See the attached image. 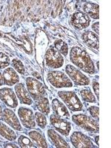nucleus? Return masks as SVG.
Returning <instances> with one entry per match:
<instances>
[{"label":"nucleus","mask_w":111,"mask_h":148,"mask_svg":"<svg viewBox=\"0 0 111 148\" xmlns=\"http://www.w3.org/2000/svg\"><path fill=\"white\" fill-rule=\"evenodd\" d=\"M71 62L84 72L93 75L96 73V68L88 52L79 47H73L70 52Z\"/></svg>","instance_id":"f257e3e1"},{"label":"nucleus","mask_w":111,"mask_h":148,"mask_svg":"<svg viewBox=\"0 0 111 148\" xmlns=\"http://www.w3.org/2000/svg\"><path fill=\"white\" fill-rule=\"evenodd\" d=\"M58 96L73 112L83 110V104L73 91H59Z\"/></svg>","instance_id":"f03ea898"},{"label":"nucleus","mask_w":111,"mask_h":148,"mask_svg":"<svg viewBox=\"0 0 111 148\" xmlns=\"http://www.w3.org/2000/svg\"><path fill=\"white\" fill-rule=\"evenodd\" d=\"M72 120L77 126L83 128L87 131L98 133L99 125L98 121L85 114H76L72 116Z\"/></svg>","instance_id":"7ed1b4c3"},{"label":"nucleus","mask_w":111,"mask_h":148,"mask_svg":"<svg viewBox=\"0 0 111 148\" xmlns=\"http://www.w3.org/2000/svg\"><path fill=\"white\" fill-rule=\"evenodd\" d=\"M48 38L45 33L42 30H37L35 36V47L36 59L39 63H42L48 45Z\"/></svg>","instance_id":"20e7f679"},{"label":"nucleus","mask_w":111,"mask_h":148,"mask_svg":"<svg viewBox=\"0 0 111 148\" xmlns=\"http://www.w3.org/2000/svg\"><path fill=\"white\" fill-rule=\"evenodd\" d=\"M48 82L56 88H72L73 84L68 76L61 71H51L47 73Z\"/></svg>","instance_id":"39448f33"},{"label":"nucleus","mask_w":111,"mask_h":148,"mask_svg":"<svg viewBox=\"0 0 111 148\" xmlns=\"http://www.w3.org/2000/svg\"><path fill=\"white\" fill-rule=\"evenodd\" d=\"M26 85L30 97L33 98L34 100L39 99L46 95L44 85L36 79L27 77L26 79Z\"/></svg>","instance_id":"423d86ee"},{"label":"nucleus","mask_w":111,"mask_h":148,"mask_svg":"<svg viewBox=\"0 0 111 148\" xmlns=\"http://www.w3.org/2000/svg\"><path fill=\"white\" fill-rule=\"evenodd\" d=\"M45 59L46 66L50 68H59L64 64V58L60 53L54 48L53 46H51L46 51Z\"/></svg>","instance_id":"0eeeda50"},{"label":"nucleus","mask_w":111,"mask_h":148,"mask_svg":"<svg viewBox=\"0 0 111 148\" xmlns=\"http://www.w3.org/2000/svg\"><path fill=\"white\" fill-rule=\"evenodd\" d=\"M65 71L70 79H71L76 85L87 86L90 84L89 78L74 66L67 64L65 67Z\"/></svg>","instance_id":"6e6552de"},{"label":"nucleus","mask_w":111,"mask_h":148,"mask_svg":"<svg viewBox=\"0 0 111 148\" xmlns=\"http://www.w3.org/2000/svg\"><path fill=\"white\" fill-rule=\"evenodd\" d=\"M50 121H51V125L59 133L62 134L63 136H67L69 135L70 132L72 129V125H71V122L53 114L51 115L50 117Z\"/></svg>","instance_id":"1a4fd4ad"},{"label":"nucleus","mask_w":111,"mask_h":148,"mask_svg":"<svg viewBox=\"0 0 111 148\" xmlns=\"http://www.w3.org/2000/svg\"><path fill=\"white\" fill-rule=\"evenodd\" d=\"M70 23L74 28L77 30H82L89 27L90 19L89 16L82 12H76L71 16Z\"/></svg>","instance_id":"9d476101"},{"label":"nucleus","mask_w":111,"mask_h":148,"mask_svg":"<svg viewBox=\"0 0 111 148\" xmlns=\"http://www.w3.org/2000/svg\"><path fill=\"white\" fill-rule=\"evenodd\" d=\"M71 141L74 147H96L89 137L79 131H75L72 133Z\"/></svg>","instance_id":"9b49d317"},{"label":"nucleus","mask_w":111,"mask_h":148,"mask_svg":"<svg viewBox=\"0 0 111 148\" xmlns=\"http://www.w3.org/2000/svg\"><path fill=\"white\" fill-rule=\"evenodd\" d=\"M18 115L24 127L30 129L35 127L36 122L34 119V115L31 110L23 107L19 108L18 110Z\"/></svg>","instance_id":"f8f14e48"},{"label":"nucleus","mask_w":111,"mask_h":148,"mask_svg":"<svg viewBox=\"0 0 111 148\" xmlns=\"http://www.w3.org/2000/svg\"><path fill=\"white\" fill-rule=\"evenodd\" d=\"M0 99L10 108H16L18 106L16 96L11 88H3L0 89Z\"/></svg>","instance_id":"ddd939ff"},{"label":"nucleus","mask_w":111,"mask_h":148,"mask_svg":"<svg viewBox=\"0 0 111 148\" xmlns=\"http://www.w3.org/2000/svg\"><path fill=\"white\" fill-rule=\"evenodd\" d=\"M2 120L8 124L11 127L16 130L22 131V128L20 125V122L18 120L16 114L13 110L9 108H5L2 110Z\"/></svg>","instance_id":"4468645a"},{"label":"nucleus","mask_w":111,"mask_h":148,"mask_svg":"<svg viewBox=\"0 0 111 148\" xmlns=\"http://www.w3.org/2000/svg\"><path fill=\"white\" fill-rule=\"evenodd\" d=\"M15 91L16 92L17 97L22 104H27V105H30L33 104L32 99L23 84L22 83L17 84L15 86Z\"/></svg>","instance_id":"2eb2a0df"},{"label":"nucleus","mask_w":111,"mask_h":148,"mask_svg":"<svg viewBox=\"0 0 111 148\" xmlns=\"http://www.w3.org/2000/svg\"><path fill=\"white\" fill-rule=\"evenodd\" d=\"M82 39L88 46L93 49H96L97 51L99 50V36L90 30H87L82 35Z\"/></svg>","instance_id":"dca6fc26"},{"label":"nucleus","mask_w":111,"mask_h":148,"mask_svg":"<svg viewBox=\"0 0 111 148\" xmlns=\"http://www.w3.org/2000/svg\"><path fill=\"white\" fill-rule=\"evenodd\" d=\"M4 84L8 86H13L19 82V77L12 67H8L4 71L3 74Z\"/></svg>","instance_id":"f3484780"},{"label":"nucleus","mask_w":111,"mask_h":148,"mask_svg":"<svg viewBox=\"0 0 111 148\" xmlns=\"http://www.w3.org/2000/svg\"><path fill=\"white\" fill-rule=\"evenodd\" d=\"M52 108L56 116L59 117H64L67 119H70V113L67 110V108L57 99H54L52 101Z\"/></svg>","instance_id":"a211bd4d"},{"label":"nucleus","mask_w":111,"mask_h":148,"mask_svg":"<svg viewBox=\"0 0 111 148\" xmlns=\"http://www.w3.org/2000/svg\"><path fill=\"white\" fill-rule=\"evenodd\" d=\"M47 136L56 147H70L65 140L53 129L47 130Z\"/></svg>","instance_id":"6ab92c4d"},{"label":"nucleus","mask_w":111,"mask_h":148,"mask_svg":"<svg viewBox=\"0 0 111 148\" xmlns=\"http://www.w3.org/2000/svg\"><path fill=\"white\" fill-rule=\"evenodd\" d=\"M82 8L88 16H90L94 19H98L99 18V6L98 4L91 2H85L83 5Z\"/></svg>","instance_id":"aec40b11"},{"label":"nucleus","mask_w":111,"mask_h":148,"mask_svg":"<svg viewBox=\"0 0 111 148\" xmlns=\"http://www.w3.org/2000/svg\"><path fill=\"white\" fill-rule=\"evenodd\" d=\"M28 135L34 145L38 147H48L46 140L39 132L33 130V131L29 132Z\"/></svg>","instance_id":"412c9836"},{"label":"nucleus","mask_w":111,"mask_h":148,"mask_svg":"<svg viewBox=\"0 0 111 148\" xmlns=\"http://www.w3.org/2000/svg\"><path fill=\"white\" fill-rule=\"evenodd\" d=\"M0 135L9 141H14L16 138V135L14 130L2 122H0Z\"/></svg>","instance_id":"4be33fe9"},{"label":"nucleus","mask_w":111,"mask_h":148,"mask_svg":"<svg viewBox=\"0 0 111 148\" xmlns=\"http://www.w3.org/2000/svg\"><path fill=\"white\" fill-rule=\"evenodd\" d=\"M36 101V106L37 109L39 110L42 113L48 115L50 113V104H49L48 99L46 97H42Z\"/></svg>","instance_id":"5701e85b"},{"label":"nucleus","mask_w":111,"mask_h":148,"mask_svg":"<svg viewBox=\"0 0 111 148\" xmlns=\"http://www.w3.org/2000/svg\"><path fill=\"white\" fill-rule=\"evenodd\" d=\"M53 47L58 52L62 54L64 56H66L68 53V46L67 43L62 39L56 40L53 43Z\"/></svg>","instance_id":"b1692460"},{"label":"nucleus","mask_w":111,"mask_h":148,"mask_svg":"<svg viewBox=\"0 0 111 148\" xmlns=\"http://www.w3.org/2000/svg\"><path fill=\"white\" fill-rule=\"evenodd\" d=\"M82 98L86 102H90V103H96V100L95 96L92 94V92H91L90 89H84L82 90L80 92Z\"/></svg>","instance_id":"393cba45"},{"label":"nucleus","mask_w":111,"mask_h":148,"mask_svg":"<svg viewBox=\"0 0 111 148\" xmlns=\"http://www.w3.org/2000/svg\"><path fill=\"white\" fill-rule=\"evenodd\" d=\"M36 118V121L37 125L39 127L44 129L45 128L46 125H47V119H46L45 116L42 114V113H39V112H36L34 115Z\"/></svg>","instance_id":"a878e982"},{"label":"nucleus","mask_w":111,"mask_h":148,"mask_svg":"<svg viewBox=\"0 0 111 148\" xmlns=\"http://www.w3.org/2000/svg\"><path fill=\"white\" fill-rule=\"evenodd\" d=\"M18 145H20L21 147L23 148H30V147H36L34 144L28 138H27L25 136H21L18 139Z\"/></svg>","instance_id":"bb28decb"},{"label":"nucleus","mask_w":111,"mask_h":148,"mask_svg":"<svg viewBox=\"0 0 111 148\" xmlns=\"http://www.w3.org/2000/svg\"><path fill=\"white\" fill-rule=\"evenodd\" d=\"M12 65L18 73H19L20 74L25 73V67H24L22 61L18 59H14L12 60Z\"/></svg>","instance_id":"cd10ccee"},{"label":"nucleus","mask_w":111,"mask_h":148,"mask_svg":"<svg viewBox=\"0 0 111 148\" xmlns=\"http://www.w3.org/2000/svg\"><path fill=\"white\" fill-rule=\"evenodd\" d=\"M10 64V59L6 54L0 52V69L6 68Z\"/></svg>","instance_id":"c85d7f7f"},{"label":"nucleus","mask_w":111,"mask_h":148,"mask_svg":"<svg viewBox=\"0 0 111 148\" xmlns=\"http://www.w3.org/2000/svg\"><path fill=\"white\" fill-rule=\"evenodd\" d=\"M88 111L92 117L97 121H99V107L90 106L88 108Z\"/></svg>","instance_id":"c756f323"},{"label":"nucleus","mask_w":111,"mask_h":148,"mask_svg":"<svg viewBox=\"0 0 111 148\" xmlns=\"http://www.w3.org/2000/svg\"><path fill=\"white\" fill-rule=\"evenodd\" d=\"M92 88L94 90L95 93L96 95V97L99 99V84L97 82H92Z\"/></svg>","instance_id":"7c9ffc66"},{"label":"nucleus","mask_w":111,"mask_h":148,"mask_svg":"<svg viewBox=\"0 0 111 148\" xmlns=\"http://www.w3.org/2000/svg\"><path fill=\"white\" fill-rule=\"evenodd\" d=\"M92 29L95 31V33H96V34H99V22H96V23H93L92 25Z\"/></svg>","instance_id":"2f4dec72"},{"label":"nucleus","mask_w":111,"mask_h":148,"mask_svg":"<svg viewBox=\"0 0 111 148\" xmlns=\"http://www.w3.org/2000/svg\"><path fill=\"white\" fill-rule=\"evenodd\" d=\"M4 147H14V148H17L18 147L17 145H14V144H12V143H8V144H5V145H4Z\"/></svg>","instance_id":"473e14b6"},{"label":"nucleus","mask_w":111,"mask_h":148,"mask_svg":"<svg viewBox=\"0 0 111 148\" xmlns=\"http://www.w3.org/2000/svg\"><path fill=\"white\" fill-rule=\"evenodd\" d=\"M4 84V79L2 74L0 72V86H2Z\"/></svg>","instance_id":"72a5a7b5"},{"label":"nucleus","mask_w":111,"mask_h":148,"mask_svg":"<svg viewBox=\"0 0 111 148\" xmlns=\"http://www.w3.org/2000/svg\"><path fill=\"white\" fill-rule=\"evenodd\" d=\"M99 136H96V138H95V141H96V145H97L98 146H99Z\"/></svg>","instance_id":"f704fd0d"},{"label":"nucleus","mask_w":111,"mask_h":148,"mask_svg":"<svg viewBox=\"0 0 111 148\" xmlns=\"http://www.w3.org/2000/svg\"><path fill=\"white\" fill-rule=\"evenodd\" d=\"M2 119V107H1V104H0V120Z\"/></svg>","instance_id":"c9c22d12"}]
</instances>
